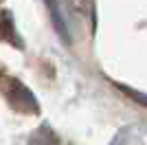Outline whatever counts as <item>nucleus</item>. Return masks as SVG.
<instances>
[{"instance_id": "nucleus-1", "label": "nucleus", "mask_w": 147, "mask_h": 145, "mask_svg": "<svg viewBox=\"0 0 147 145\" xmlns=\"http://www.w3.org/2000/svg\"><path fill=\"white\" fill-rule=\"evenodd\" d=\"M0 90L5 92V97L9 99V103L16 110H20V112H37V101L33 97V92L24 84H20L18 79H13V77L0 79Z\"/></svg>"}, {"instance_id": "nucleus-2", "label": "nucleus", "mask_w": 147, "mask_h": 145, "mask_svg": "<svg viewBox=\"0 0 147 145\" xmlns=\"http://www.w3.org/2000/svg\"><path fill=\"white\" fill-rule=\"evenodd\" d=\"M57 143H59V139L55 136V132L49 125H42L29 141V145H57Z\"/></svg>"}, {"instance_id": "nucleus-3", "label": "nucleus", "mask_w": 147, "mask_h": 145, "mask_svg": "<svg viewBox=\"0 0 147 145\" xmlns=\"http://www.w3.org/2000/svg\"><path fill=\"white\" fill-rule=\"evenodd\" d=\"M46 7L51 9V18H53V24H55V29H57V35H59L66 44H70V35H68L66 22H64V18L59 16V9H57V5H55V2H46Z\"/></svg>"}, {"instance_id": "nucleus-4", "label": "nucleus", "mask_w": 147, "mask_h": 145, "mask_svg": "<svg viewBox=\"0 0 147 145\" xmlns=\"http://www.w3.org/2000/svg\"><path fill=\"white\" fill-rule=\"evenodd\" d=\"M119 88H121L123 92L127 97H132L136 103H141V106H147V95H143V92H138V90H134V88H127V86H123V84H117Z\"/></svg>"}, {"instance_id": "nucleus-5", "label": "nucleus", "mask_w": 147, "mask_h": 145, "mask_svg": "<svg viewBox=\"0 0 147 145\" xmlns=\"http://www.w3.org/2000/svg\"><path fill=\"white\" fill-rule=\"evenodd\" d=\"M121 143H123V132H119L117 136H114V141H112L110 145H121Z\"/></svg>"}, {"instance_id": "nucleus-6", "label": "nucleus", "mask_w": 147, "mask_h": 145, "mask_svg": "<svg viewBox=\"0 0 147 145\" xmlns=\"http://www.w3.org/2000/svg\"><path fill=\"white\" fill-rule=\"evenodd\" d=\"M0 37H2V33H0Z\"/></svg>"}]
</instances>
